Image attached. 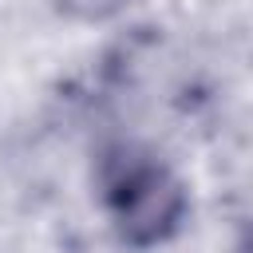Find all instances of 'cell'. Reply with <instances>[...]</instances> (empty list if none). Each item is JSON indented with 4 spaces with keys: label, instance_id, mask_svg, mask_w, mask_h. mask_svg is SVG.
Wrapping results in <instances>:
<instances>
[{
    "label": "cell",
    "instance_id": "obj_1",
    "mask_svg": "<svg viewBox=\"0 0 253 253\" xmlns=\"http://www.w3.org/2000/svg\"><path fill=\"white\" fill-rule=\"evenodd\" d=\"M99 186L111 225L130 249L170 241L190 213V194L182 178L142 146H111L99 158Z\"/></svg>",
    "mask_w": 253,
    "mask_h": 253
},
{
    "label": "cell",
    "instance_id": "obj_2",
    "mask_svg": "<svg viewBox=\"0 0 253 253\" xmlns=\"http://www.w3.org/2000/svg\"><path fill=\"white\" fill-rule=\"evenodd\" d=\"M134 0H55V8L67 16V20H79V24H103V20H115L119 12H126Z\"/></svg>",
    "mask_w": 253,
    "mask_h": 253
},
{
    "label": "cell",
    "instance_id": "obj_3",
    "mask_svg": "<svg viewBox=\"0 0 253 253\" xmlns=\"http://www.w3.org/2000/svg\"><path fill=\"white\" fill-rule=\"evenodd\" d=\"M233 253H253V225H245V229H241V237H237Z\"/></svg>",
    "mask_w": 253,
    "mask_h": 253
}]
</instances>
